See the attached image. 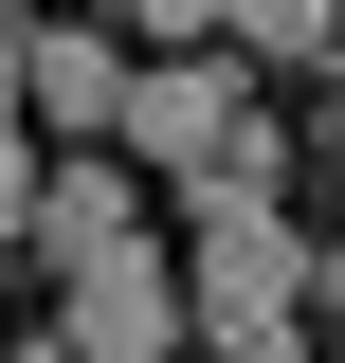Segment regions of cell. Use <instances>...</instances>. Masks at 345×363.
Wrapping results in <instances>:
<instances>
[{"mask_svg": "<svg viewBox=\"0 0 345 363\" xmlns=\"http://www.w3.org/2000/svg\"><path fill=\"white\" fill-rule=\"evenodd\" d=\"M182 309L200 345H291V309H327V255L291 236V200H182Z\"/></svg>", "mask_w": 345, "mask_h": 363, "instance_id": "1", "label": "cell"}, {"mask_svg": "<svg viewBox=\"0 0 345 363\" xmlns=\"http://www.w3.org/2000/svg\"><path fill=\"white\" fill-rule=\"evenodd\" d=\"M236 128H255L236 55H146V91H128V164H164V182H218V164H236Z\"/></svg>", "mask_w": 345, "mask_h": 363, "instance_id": "2", "label": "cell"}, {"mask_svg": "<svg viewBox=\"0 0 345 363\" xmlns=\"http://www.w3.org/2000/svg\"><path fill=\"white\" fill-rule=\"evenodd\" d=\"M73 291V363H164V345H200V309H182V272H164V236H128V255H91V272H55Z\"/></svg>", "mask_w": 345, "mask_h": 363, "instance_id": "3", "label": "cell"}, {"mask_svg": "<svg viewBox=\"0 0 345 363\" xmlns=\"http://www.w3.org/2000/svg\"><path fill=\"white\" fill-rule=\"evenodd\" d=\"M128 91H146V55H128V37L37 18V145H128Z\"/></svg>", "mask_w": 345, "mask_h": 363, "instance_id": "4", "label": "cell"}, {"mask_svg": "<svg viewBox=\"0 0 345 363\" xmlns=\"http://www.w3.org/2000/svg\"><path fill=\"white\" fill-rule=\"evenodd\" d=\"M128 236H146V164H128V145H55L37 255H55V272H91V255H128Z\"/></svg>", "mask_w": 345, "mask_h": 363, "instance_id": "5", "label": "cell"}, {"mask_svg": "<svg viewBox=\"0 0 345 363\" xmlns=\"http://www.w3.org/2000/svg\"><path fill=\"white\" fill-rule=\"evenodd\" d=\"M236 55H273V73H327V55H345V0H236Z\"/></svg>", "mask_w": 345, "mask_h": 363, "instance_id": "6", "label": "cell"}, {"mask_svg": "<svg viewBox=\"0 0 345 363\" xmlns=\"http://www.w3.org/2000/svg\"><path fill=\"white\" fill-rule=\"evenodd\" d=\"M37 200H55V145H37V128H0V255L37 236Z\"/></svg>", "mask_w": 345, "mask_h": 363, "instance_id": "7", "label": "cell"}, {"mask_svg": "<svg viewBox=\"0 0 345 363\" xmlns=\"http://www.w3.org/2000/svg\"><path fill=\"white\" fill-rule=\"evenodd\" d=\"M0 128H37V37L0 18Z\"/></svg>", "mask_w": 345, "mask_h": 363, "instance_id": "8", "label": "cell"}, {"mask_svg": "<svg viewBox=\"0 0 345 363\" xmlns=\"http://www.w3.org/2000/svg\"><path fill=\"white\" fill-rule=\"evenodd\" d=\"M218 363H309V345H218Z\"/></svg>", "mask_w": 345, "mask_h": 363, "instance_id": "9", "label": "cell"}, {"mask_svg": "<svg viewBox=\"0 0 345 363\" xmlns=\"http://www.w3.org/2000/svg\"><path fill=\"white\" fill-rule=\"evenodd\" d=\"M18 363H73V327H55V345H18Z\"/></svg>", "mask_w": 345, "mask_h": 363, "instance_id": "10", "label": "cell"}, {"mask_svg": "<svg viewBox=\"0 0 345 363\" xmlns=\"http://www.w3.org/2000/svg\"><path fill=\"white\" fill-rule=\"evenodd\" d=\"M327 309H345V236H327Z\"/></svg>", "mask_w": 345, "mask_h": 363, "instance_id": "11", "label": "cell"}, {"mask_svg": "<svg viewBox=\"0 0 345 363\" xmlns=\"http://www.w3.org/2000/svg\"><path fill=\"white\" fill-rule=\"evenodd\" d=\"M327 91H345V55H327Z\"/></svg>", "mask_w": 345, "mask_h": 363, "instance_id": "12", "label": "cell"}, {"mask_svg": "<svg viewBox=\"0 0 345 363\" xmlns=\"http://www.w3.org/2000/svg\"><path fill=\"white\" fill-rule=\"evenodd\" d=\"M0 18H18V0H0Z\"/></svg>", "mask_w": 345, "mask_h": 363, "instance_id": "13", "label": "cell"}, {"mask_svg": "<svg viewBox=\"0 0 345 363\" xmlns=\"http://www.w3.org/2000/svg\"><path fill=\"white\" fill-rule=\"evenodd\" d=\"M73 18H91V0H73Z\"/></svg>", "mask_w": 345, "mask_h": 363, "instance_id": "14", "label": "cell"}, {"mask_svg": "<svg viewBox=\"0 0 345 363\" xmlns=\"http://www.w3.org/2000/svg\"><path fill=\"white\" fill-rule=\"evenodd\" d=\"M0 272H18V255H0Z\"/></svg>", "mask_w": 345, "mask_h": 363, "instance_id": "15", "label": "cell"}]
</instances>
